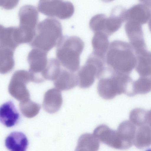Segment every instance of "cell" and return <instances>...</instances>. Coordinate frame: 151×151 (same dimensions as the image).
<instances>
[{
    "instance_id": "obj_1",
    "label": "cell",
    "mask_w": 151,
    "mask_h": 151,
    "mask_svg": "<svg viewBox=\"0 0 151 151\" xmlns=\"http://www.w3.org/2000/svg\"><path fill=\"white\" fill-rule=\"evenodd\" d=\"M105 60L109 70L118 74L130 75L135 68L137 58L130 43L116 40L109 45Z\"/></svg>"
},
{
    "instance_id": "obj_2",
    "label": "cell",
    "mask_w": 151,
    "mask_h": 151,
    "mask_svg": "<svg viewBox=\"0 0 151 151\" xmlns=\"http://www.w3.org/2000/svg\"><path fill=\"white\" fill-rule=\"evenodd\" d=\"M99 79L98 93L101 97L106 100L111 99L122 93L128 96L133 81L130 75L116 73L109 70L106 67Z\"/></svg>"
},
{
    "instance_id": "obj_3",
    "label": "cell",
    "mask_w": 151,
    "mask_h": 151,
    "mask_svg": "<svg viewBox=\"0 0 151 151\" xmlns=\"http://www.w3.org/2000/svg\"><path fill=\"white\" fill-rule=\"evenodd\" d=\"M56 46L57 59L61 66L72 72L77 71L84 47L82 40L77 36L66 35L63 37Z\"/></svg>"
},
{
    "instance_id": "obj_4",
    "label": "cell",
    "mask_w": 151,
    "mask_h": 151,
    "mask_svg": "<svg viewBox=\"0 0 151 151\" xmlns=\"http://www.w3.org/2000/svg\"><path fill=\"white\" fill-rule=\"evenodd\" d=\"M63 37L60 22L55 18H48L37 24L35 37L30 44L32 48L47 52L57 45Z\"/></svg>"
},
{
    "instance_id": "obj_5",
    "label": "cell",
    "mask_w": 151,
    "mask_h": 151,
    "mask_svg": "<svg viewBox=\"0 0 151 151\" xmlns=\"http://www.w3.org/2000/svg\"><path fill=\"white\" fill-rule=\"evenodd\" d=\"M106 67L105 59L92 52L76 73L78 86L83 88L90 87L93 83L95 78L99 79L102 76Z\"/></svg>"
},
{
    "instance_id": "obj_6",
    "label": "cell",
    "mask_w": 151,
    "mask_h": 151,
    "mask_svg": "<svg viewBox=\"0 0 151 151\" xmlns=\"http://www.w3.org/2000/svg\"><path fill=\"white\" fill-rule=\"evenodd\" d=\"M39 14L34 6L26 5L22 6L18 13L19 27L24 43L30 44L34 38L38 19Z\"/></svg>"
},
{
    "instance_id": "obj_7",
    "label": "cell",
    "mask_w": 151,
    "mask_h": 151,
    "mask_svg": "<svg viewBox=\"0 0 151 151\" xmlns=\"http://www.w3.org/2000/svg\"><path fill=\"white\" fill-rule=\"evenodd\" d=\"M37 9L45 15L63 20L70 18L74 12L73 4L63 0H39Z\"/></svg>"
},
{
    "instance_id": "obj_8",
    "label": "cell",
    "mask_w": 151,
    "mask_h": 151,
    "mask_svg": "<svg viewBox=\"0 0 151 151\" xmlns=\"http://www.w3.org/2000/svg\"><path fill=\"white\" fill-rule=\"evenodd\" d=\"M32 81V76L29 71L23 70L16 71L10 80L9 91L14 97L20 101L29 99V94L26 85Z\"/></svg>"
},
{
    "instance_id": "obj_9",
    "label": "cell",
    "mask_w": 151,
    "mask_h": 151,
    "mask_svg": "<svg viewBox=\"0 0 151 151\" xmlns=\"http://www.w3.org/2000/svg\"><path fill=\"white\" fill-rule=\"evenodd\" d=\"M29 72L32 77V82L40 83L44 81L42 74L48 62L47 52L40 49L32 48L27 56Z\"/></svg>"
},
{
    "instance_id": "obj_10",
    "label": "cell",
    "mask_w": 151,
    "mask_h": 151,
    "mask_svg": "<svg viewBox=\"0 0 151 151\" xmlns=\"http://www.w3.org/2000/svg\"><path fill=\"white\" fill-rule=\"evenodd\" d=\"M142 25L131 20H126L125 25L126 33L135 51L147 48Z\"/></svg>"
},
{
    "instance_id": "obj_11",
    "label": "cell",
    "mask_w": 151,
    "mask_h": 151,
    "mask_svg": "<svg viewBox=\"0 0 151 151\" xmlns=\"http://www.w3.org/2000/svg\"><path fill=\"white\" fill-rule=\"evenodd\" d=\"M22 44V37L19 27H6L0 25V47L7 48L14 50L19 45Z\"/></svg>"
},
{
    "instance_id": "obj_12",
    "label": "cell",
    "mask_w": 151,
    "mask_h": 151,
    "mask_svg": "<svg viewBox=\"0 0 151 151\" xmlns=\"http://www.w3.org/2000/svg\"><path fill=\"white\" fill-rule=\"evenodd\" d=\"M116 131L121 150L130 148L134 144L136 128L131 121H124L119 125Z\"/></svg>"
},
{
    "instance_id": "obj_13",
    "label": "cell",
    "mask_w": 151,
    "mask_h": 151,
    "mask_svg": "<svg viewBox=\"0 0 151 151\" xmlns=\"http://www.w3.org/2000/svg\"><path fill=\"white\" fill-rule=\"evenodd\" d=\"M126 11L125 8L117 6L112 9L110 16L106 17L105 22L104 33L109 36L118 30L126 21Z\"/></svg>"
},
{
    "instance_id": "obj_14",
    "label": "cell",
    "mask_w": 151,
    "mask_h": 151,
    "mask_svg": "<svg viewBox=\"0 0 151 151\" xmlns=\"http://www.w3.org/2000/svg\"><path fill=\"white\" fill-rule=\"evenodd\" d=\"M93 134L101 142L110 147L119 149L116 130H113L106 125L101 124L95 128Z\"/></svg>"
},
{
    "instance_id": "obj_15",
    "label": "cell",
    "mask_w": 151,
    "mask_h": 151,
    "mask_svg": "<svg viewBox=\"0 0 151 151\" xmlns=\"http://www.w3.org/2000/svg\"><path fill=\"white\" fill-rule=\"evenodd\" d=\"M19 117L13 102L7 101L0 108V121L1 123L7 127H11L17 122Z\"/></svg>"
},
{
    "instance_id": "obj_16",
    "label": "cell",
    "mask_w": 151,
    "mask_h": 151,
    "mask_svg": "<svg viewBox=\"0 0 151 151\" xmlns=\"http://www.w3.org/2000/svg\"><path fill=\"white\" fill-rule=\"evenodd\" d=\"M62 68L56 79L54 81L55 87L60 90L67 91L78 85L76 74L64 68Z\"/></svg>"
},
{
    "instance_id": "obj_17",
    "label": "cell",
    "mask_w": 151,
    "mask_h": 151,
    "mask_svg": "<svg viewBox=\"0 0 151 151\" xmlns=\"http://www.w3.org/2000/svg\"><path fill=\"white\" fill-rule=\"evenodd\" d=\"M63 99L60 90L57 88H51L45 93L43 106L45 110L50 113L58 111L60 108Z\"/></svg>"
},
{
    "instance_id": "obj_18",
    "label": "cell",
    "mask_w": 151,
    "mask_h": 151,
    "mask_svg": "<svg viewBox=\"0 0 151 151\" xmlns=\"http://www.w3.org/2000/svg\"><path fill=\"white\" fill-rule=\"evenodd\" d=\"M151 17V11L142 4L134 5L127 10L126 21L132 20L142 25L147 23Z\"/></svg>"
},
{
    "instance_id": "obj_19",
    "label": "cell",
    "mask_w": 151,
    "mask_h": 151,
    "mask_svg": "<svg viewBox=\"0 0 151 151\" xmlns=\"http://www.w3.org/2000/svg\"><path fill=\"white\" fill-rule=\"evenodd\" d=\"M28 145V140L26 135L19 132H11L5 140L6 147L11 151H25L27 148Z\"/></svg>"
},
{
    "instance_id": "obj_20",
    "label": "cell",
    "mask_w": 151,
    "mask_h": 151,
    "mask_svg": "<svg viewBox=\"0 0 151 151\" xmlns=\"http://www.w3.org/2000/svg\"><path fill=\"white\" fill-rule=\"evenodd\" d=\"M137 63L135 69L139 76L151 75V52L147 49L135 52Z\"/></svg>"
},
{
    "instance_id": "obj_21",
    "label": "cell",
    "mask_w": 151,
    "mask_h": 151,
    "mask_svg": "<svg viewBox=\"0 0 151 151\" xmlns=\"http://www.w3.org/2000/svg\"><path fill=\"white\" fill-rule=\"evenodd\" d=\"M109 37L103 32L95 33L91 41L93 49L92 52L100 57L105 58L109 46Z\"/></svg>"
},
{
    "instance_id": "obj_22",
    "label": "cell",
    "mask_w": 151,
    "mask_h": 151,
    "mask_svg": "<svg viewBox=\"0 0 151 151\" xmlns=\"http://www.w3.org/2000/svg\"><path fill=\"white\" fill-rule=\"evenodd\" d=\"M99 146V141L93 134L85 133L79 137L76 150L97 151Z\"/></svg>"
},
{
    "instance_id": "obj_23",
    "label": "cell",
    "mask_w": 151,
    "mask_h": 151,
    "mask_svg": "<svg viewBox=\"0 0 151 151\" xmlns=\"http://www.w3.org/2000/svg\"><path fill=\"white\" fill-rule=\"evenodd\" d=\"M14 51L9 48L0 47V72L1 74L8 73L13 68L15 64Z\"/></svg>"
},
{
    "instance_id": "obj_24",
    "label": "cell",
    "mask_w": 151,
    "mask_h": 151,
    "mask_svg": "<svg viewBox=\"0 0 151 151\" xmlns=\"http://www.w3.org/2000/svg\"><path fill=\"white\" fill-rule=\"evenodd\" d=\"M134 144L139 149L145 148L151 145V128L149 127L144 125L137 129Z\"/></svg>"
},
{
    "instance_id": "obj_25",
    "label": "cell",
    "mask_w": 151,
    "mask_h": 151,
    "mask_svg": "<svg viewBox=\"0 0 151 151\" xmlns=\"http://www.w3.org/2000/svg\"><path fill=\"white\" fill-rule=\"evenodd\" d=\"M61 66L57 59L54 58L49 59L47 66L42 74V77L43 80L54 81L60 71L62 68Z\"/></svg>"
},
{
    "instance_id": "obj_26",
    "label": "cell",
    "mask_w": 151,
    "mask_h": 151,
    "mask_svg": "<svg viewBox=\"0 0 151 151\" xmlns=\"http://www.w3.org/2000/svg\"><path fill=\"white\" fill-rule=\"evenodd\" d=\"M134 95L137 94H145L151 91V75L145 76H139L133 83Z\"/></svg>"
},
{
    "instance_id": "obj_27",
    "label": "cell",
    "mask_w": 151,
    "mask_h": 151,
    "mask_svg": "<svg viewBox=\"0 0 151 151\" xmlns=\"http://www.w3.org/2000/svg\"><path fill=\"white\" fill-rule=\"evenodd\" d=\"M148 111L140 108H136L130 112L129 119L135 125L141 127L147 123Z\"/></svg>"
},
{
    "instance_id": "obj_28",
    "label": "cell",
    "mask_w": 151,
    "mask_h": 151,
    "mask_svg": "<svg viewBox=\"0 0 151 151\" xmlns=\"http://www.w3.org/2000/svg\"><path fill=\"white\" fill-rule=\"evenodd\" d=\"M19 106L23 114L29 118L36 116L39 111L40 108L39 104L31 101L29 99L21 101Z\"/></svg>"
},
{
    "instance_id": "obj_29",
    "label": "cell",
    "mask_w": 151,
    "mask_h": 151,
    "mask_svg": "<svg viewBox=\"0 0 151 151\" xmlns=\"http://www.w3.org/2000/svg\"><path fill=\"white\" fill-rule=\"evenodd\" d=\"M106 17L104 14H99L94 15L91 18L89 26L94 33L98 32L104 33L105 21Z\"/></svg>"
},
{
    "instance_id": "obj_30",
    "label": "cell",
    "mask_w": 151,
    "mask_h": 151,
    "mask_svg": "<svg viewBox=\"0 0 151 151\" xmlns=\"http://www.w3.org/2000/svg\"><path fill=\"white\" fill-rule=\"evenodd\" d=\"M19 0H0V6L6 10H11L16 7Z\"/></svg>"
},
{
    "instance_id": "obj_31",
    "label": "cell",
    "mask_w": 151,
    "mask_h": 151,
    "mask_svg": "<svg viewBox=\"0 0 151 151\" xmlns=\"http://www.w3.org/2000/svg\"><path fill=\"white\" fill-rule=\"evenodd\" d=\"M142 4L148 8H151V0H139Z\"/></svg>"
},
{
    "instance_id": "obj_32",
    "label": "cell",
    "mask_w": 151,
    "mask_h": 151,
    "mask_svg": "<svg viewBox=\"0 0 151 151\" xmlns=\"http://www.w3.org/2000/svg\"><path fill=\"white\" fill-rule=\"evenodd\" d=\"M147 118V123L151 127V110L148 111Z\"/></svg>"
},
{
    "instance_id": "obj_33",
    "label": "cell",
    "mask_w": 151,
    "mask_h": 151,
    "mask_svg": "<svg viewBox=\"0 0 151 151\" xmlns=\"http://www.w3.org/2000/svg\"><path fill=\"white\" fill-rule=\"evenodd\" d=\"M148 25L149 29L151 32V17L148 21Z\"/></svg>"
},
{
    "instance_id": "obj_34",
    "label": "cell",
    "mask_w": 151,
    "mask_h": 151,
    "mask_svg": "<svg viewBox=\"0 0 151 151\" xmlns=\"http://www.w3.org/2000/svg\"><path fill=\"white\" fill-rule=\"evenodd\" d=\"M102 1L105 2H109L113 1L114 0H101Z\"/></svg>"
}]
</instances>
